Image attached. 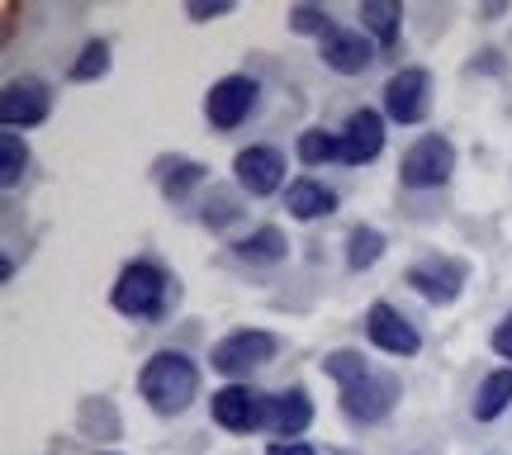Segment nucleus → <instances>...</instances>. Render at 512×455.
<instances>
[{"mask_svg":"<svg viewBox=\"0 0 512 455\" xmlns=\"http://www.w3.org/2000/svg\"><path fill=\"white\" fill-rule=\"evenodd\" d=\"M171 275H166L162 261H152V256H138V261H128L124 271H119V280H114L110 290V304L124 318H138V323H157V318H166V309H171Z\"/></svg>","mask_w":512,"mask_h":455,"instance_id":"nucleus-1","label":"nucleus"},{"mask_svg":"<svg viewBox=\"0 0 512 455\" xmlns=\"http://www.w3.org/2000/svg\"><path fill=\"white\" fill-rule=\"evenodd\" d=\"M138 389H143V399L152 403V413L176 418V413H185V408L195 403V394H200V370H195V361H190L185 351H157V356L138 370Z\"/></svg>","mask_w":512,"mask_h":455,"instance_id":"nucleus-2","label":"nucleus"},{"mask_svg":"<svg viewBox=\"0 0 512 455\" xmlns=\"http://www.w3.org/2000/svg\"><path fill=\"white\" fill-rule=\"evenodd\" d=\"M275 351H280L275 332H266V328H238V332H228L223 342H214L209 365H214L219 375H228V380H242V375L261 370Z\"/></svg>","mask_w":512,"mask_h":455,"instance_id":"nucleus-3","label":"nucleus"},{"mask_svg":"<svg viewBox=\"0 0 512 455\" xmlns=\"http://www.w3.org/2000/svg\"><path fill=\"white\" fill-rule=\"evenodd\" d=\"M451 171H456V147L446 133H422L418 143L403 152L399 162V181L408 190H432V185L451 181Z\"/></svg>","mask_w":512,"mask_h":455,"instance_id":"nucleus-4","label":"nucleus"},{"mask_svg":"<svg viewBox=\"0 0 512 455\" xmlns=\"http://www.w3.org/2000/svg\"><path fill=\"white\" fill-rule=\"evenodd\" d=\"M256 95H261V86H256V76H247V72H233V76H223V81H214L209 95H204V119H209V128H219V133L242 128L256 110Z\"/></svg>","mask_w":512,"mask_h":455,"instance_id":"nucleus-5","label":"nucleus"},{"mask_svg":"<svg viewBox=\"0 0 512 455\" xmlns=\"http://www.w3.org/2000/svg\"><path fill=\"white\" fill-rule=\"evenodd\" d=\"M53 114V86L43 76H15L0 91V124L19 133V128H38Z\"/></svg>","mask_w":512,"mask_h":455,"instance_id":"nucleus-6","label":"nucleus"},{"mask_svg":"<svg viewBox=\"0 0 512 455\" xmlns=\"http://www.w3.org/2000/svg\"><path fill=\"white\" fill-rule=\"evenodd\" d=\"M403 384L389 375V370H370L366 380H356L342 389V413H347L351 422H366V427H375V422H384L389 413H394V403H399Z\"/></svg>","mask_w":512,"mask_h":455,"instance_id":"nucleus-7","label":"nucleus"},{"mask_svg":"<svg viewBox=\"0 0 512 455\" xmlns=\"http://www.w3.org/2000/svg\"><path fill=\"white\" fill-rule=\"evenodd\" d=\"M233 176H238V190L252 195V200H266L275 190H285V152L271 143H252L238 152L233 162Z\"/></svg>","mask_w":512,"mask_h":455,"instance_id":"nucleus-8","label":"nucleus"},{"mask_svg":"<svg viewBox=\"0 0 512 455\" xmlns=\"http://www.w3.org/2000/svg\"><path fill=\"white\" fill-rule=\"evenodd\" d=\"M432 105V72L427 67H399L384 86V114L394 124H422Z\"/></svg>","mask_w":512,"mask_h":455,"instance_id":"nucleus-9","label":"nucleus"},{"mask_svg":"<svg viewBox=\"0 0 512 455\" xmlns=\"http://www.w3.org/2000/svg\"><path fill=\"white\" fill-rule=\"evenodd\" d=\"M403 280H408L427 304H456L460 290H465V280H470V266L456 261V256H427L418 266H408Z\"/></svg>","mask_w":512,"mask_h":455,"instance_id":"nucleus-10","label":"nucleus"},{"mask_svg":"<svg viewBox=\"0 0 512 455\" xmlns=\"http://www.w3.org/2000/svg\"><path fill=\"white\" fill-rule=\"evenodd\" d=\"M209 418L219 422L223 432H233V437H252L266 427V399L252 394L247 384H223L214 403H209Z\"/></svg>","mask_w":512,"mask_h":455,"instance_id":"nucleus-11","label":"nucleus"},{"mask_svg":"<svg viewBox=\"0 0 512 455\" xmlns=\"http://www.w3.org/2000/svg\"><path fill=\"white\" fill-rule=\"evenodd\" d=\"M366 337L380 351H389V356H418L422 342H418V328L403 318L394 304H384V299H375L366 313Z\"/></svg>","mask_w":512,"mask_h":455,"instance_id":"nucleus-12","label":"nucleus"},{"mask_svg":"<svg viewBox=\"0 0 512 455\" xmlns=\"http://www.w3.org/2000/svg\"><path fill=\"white\" fill-rule=\"evenodd\" d=\"M318 53H323V62H328L332 72L356 76L375 62V43H370L366 29H342V24H337V29L318 43Z\"/></svg>","mask_w":512,"mask_h":455,"instance_id":"nucleus-13","label":"nucleus"},{"mask_svg":"<svg viewBox=\"0 0 512 455\" xmlns=\"http://www.w3.org/2000/svg\"><path fill=\"white\" fill-rule=\"evenodd\" d=\"M384 152V114L380 110H356L342 128V162L370 166Z\"/></svg>","mask_w":512,"mask_h":455,"instance_id":"nucleus-14","label":"nucleus"},{"mask_svg":"<svg viewBox=\"0 0 512 455\" xmlns=\"http://www.w3.org/2000/svg\"><path fill=\"white\" fill-rule=\"evenodd\" d=\"M313 422V399L304 389H280L266 399V427L275 432V441H299Z\"/></svg>","mask_w":512,"mask_h":455,"instance_id":"nucleus-15","label":"nucleus"},{"mask_svg":"<svg viewBox=\"0 0 512 455\" xmlns=\"http://www.w3.org/2000/svg\"><path fill=\"white\" fill-rule=\"evenodd\" d=\"M233 256L247 261V266H280L290 256V237L280 233V228H271V223H256L252 233L233 242Z\"/></svg>","mask_w":512,"mask_h":455,"instance_id":"nucleus-16","label":"nucleus"},{"mask_svg":"<svg viewBox=\"0 0 512 455\" xmlns=\"http://www.w3.org/2000/svg\"><path fill=\"white\" fill-rule=\"evenodd\" d=\"M285 209H290V219H328L332 209H337V190H328L323 181H313V176H299L290 181L285 190Z\"/></svg>","mask_w":512,"mask_h":455,"instance_id":"nucleus-17","label":"nucleus"},{"mask_svg":"<svg viewBox=\"0 0 512 455\" xmlns=\"http://www.w3.org/2000/svg\"><path fill=\"white\" fill-rule=\"evenodd\" d=\"M512 403V365H498L479 380V394H475V422H498L508 413Z\"/></svg>","mask_w":512,"mask_h":455,"instance_id":"nucleus-18","label":"nucleus"},{"mask_svg":"<svg viewBox=\"0 0 512 455\" xmlns=\"http://www.w3.org/2000/svg\"><path fill=\"white\" fill-rule=\"evenodd\" d=\"M157 176H162V195H166V200H185L190 190H200V185L209 181V166L176 157V162H162V166H157Z\"/></svg>","mask_w":512,"mask_h":455,"instance_id":"nucleus-19","label":"nucleus"},{"mask_svg":"<svg viewBox=\"0 0 512 455\" xmlns=\"http://www.w3.org/2000/svg\"><path fill=\"white\" fill-rule=\"evenodd\" d=\"M81 432L95 441H114L119 432H124V422H119V408H114L110 399H81Z\"/></svg>","mask_w":512,"mask_h":455,"instance_id":"nucleus-20","label":"nucleus"},{"mask_svg":"<svg viewBox=\"0 0 512 455\" xmlns=\"http://www.w3.org/2000/svg\"><path fill=\"white\" fill-rule=\"evenodd\" d=\"M294 157L304 166H323V162H342V138L328 133V128H304L299 143H294Z\"/></svg>","mask_w":512,"mask_h":455,"instance_id":"nucleus-21","label":"nucleus"},{"mask_svg":"<svg viewBox=\"0 0 512 455\" xmlns=\"http://www.w3.org/2000/svg\"><path fill=\"white\" fill-rule=\"evenodd\" d=\"M399 19H403V5H394V0H366V5H361V24H366V34L380 38L384 48H394Z\"/></svg>","mask_w":512,"mask_h":455,"instance_id":"nucleus-22","label":"nucleus"},{"mask_svg":"<svg viewBox=\"0 0 512 455\" xmlns=\"http://www.w3.org/2000/svg\"><path fill=\"white\" fill-rule=\"evenodd\" d=\"M384 247H389V242H384L380 228H366V223H361V228H351V237H347V266H351V271H370V266L384 256Z\"/></svg>","mask_w":512,"mask_h":455,"instance_id":"nucleus-23","label":"nucleus"},{"mask_svg":"<svg viewBox=\"0 0 512 455\" xmlns=\"http://www.w3.org/2000/svg\"><path fill=\"white\" fill-rule=\"evenodd\" d=\"M200 219L214 228V233H223V228H233V223L242 219V200H238V190H228V185H214L209 190V200H204L200 209Z\"/></svg>","mask_w":512,"mask_h":455,"instance_id":"nucleus-24","label":"nucleus"},{"mask_svg":"<svg viewBox=\"0 0 512 455\" xmlns=\"http://www.w3.org/2000/svg\"><path fill=\"white\" fill-rule=\"evenodd\" d=\"M105 72H110V38H86V48L76 53L67 76H72L76 86H86V81H100Z\"/></svg>","mask_w":512,"mask_h":455,"instance_id":"nucleus-25","label":"nucleus"},{"mask_svg":"<svg viewBox=\"0 0 512 455\" xmlns=\"http://www.w3.org/2000/svg\"><path fill=\"white\" fill-rule=\"evenodd\" d=\"M24 166H29V143L5 128V138H0V181H5V190H15L24 181Z\"/></svg>","mask_w":512,"mask_h":455,"instance_id":"nucleus-26","label":"nucleus"},{"mask_svg":"<svg viewBox=\"0 0 512 455\" xmlns=\"http://www.w3.org/2000/svg\"><path fill=\"white\" fill-rule=\"evenodd\" d=\"M323 370H328V380H337L342 389L370 375V365H366L361 351H332V356H323Z\"/></svg>","mask_w":512,"mask_h":455,"instance_id":"nucleus-27","label":"nucleus"},{"mask_svg":"<svg viewBox=\"0 0 512 455\" xmlns=\"http://www.w3.org/2000/svg\"><path fill=\"white\" fill-rule=\"evenodd\" d=\"M290 29H299V34H318L328 38L337 24H332L328 10H313V5H299V10H290Z\"/></svg>","mask_w":512,"mask_h":455,"instance_id":"nucleus-28","label":"nucleus"},{"mask_svg":"<svg viewBox=\"0 0 512 455\" xmlns=\"http://www.w3.org/2000/svg\"><path fill=\"white\" fill-rule=\"evenodd\" d=\"M185 15H190V19H219V15H233V0H214V5H209V0H190V5H185Z\"/></svg>","mask_w":512,"mask_h":455,"instance_id":"nucleus-29","label":"nucleus"},{"mask_svg":"<svg viewBox=\"0 0 512 455\" xmlns=\"http://www.w3.org/2000/svg\"><path fill=\"white\" fill-rule=\"evenodd\" d=\"M494 351L512 365V313H508V318H503V323L494 328Z\"/></svg>","mask_w":512,"mask_h":455,"instance_id":"nucleus-30","label":"nucleus"},{"mask_svg":"<svg viewBox=\"0 0 512 455\" xmlns=\"http://www.w3.org/2000/svg\"><path fill=\"white\" fill-rule=\"evenodd\" d=\"M266 455H318V451H313L309 441H271Z\"/></svg>","mask_w":512,"mask_h":455,"instance_id":"nucleus-31","label":"nucleus"},{"mask_svg":"<svg viewBox=\"0 0 512 455\" xmlns=\"http://www.w3.org/2000/svg\"><path fill=\"white\" fill-rule=\"evenodd\" d=\"M95 455H119V451H95Z\"/></svg>","mask_w":512,"mask_h":455,"instance_id":"nucleus-32","label":"nucleus"}]
</instances>
